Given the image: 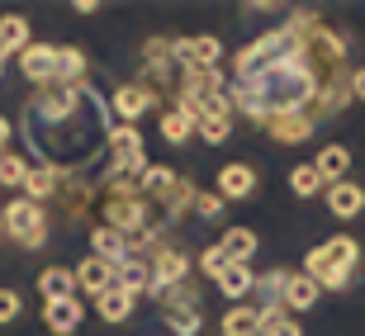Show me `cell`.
<instances>
[{
	"instance_id": "1",
	"label": "cell",
	"mask_w": 365,
	"mask_h": 336,
	"mask_svg": "<svg viewBox=\"0 0 365 336\" xmlns=\"http://www.w3.org/2000/svg\"><path fill=\"white\" fill-rule=\"evenodd\" d=\"M351 48L323 14L294 10L280 28L232 53L228 100L252 123L309 114L323 128L351 100Z\"/></svg>"
},
{
	"instance_id": "2",
	"label": "cell",
	"mask_w": 365,
	"mask_h": 336,
	"mask_svg": "<svg viewBox=\"0 0 365 336\" xmlns=\"http://www.w3.org/2000/svg\"><path fill=\"white\" fill-rule=\"evenodd\" d=\"M109 105L91 85H43L24 105V142L62 175L91 171L109 152Z\"/></svg>"
},
{
	"instance_id": "3",
	"label": "cell",
	"mask_w": 365,
	"mask_h": 336,
	"mask_svg": "<svg viewBox=\"0 0 365 336\" xmlns=\"http://www.w3.org/2000/svg\"><path fill=\"white\" fill-rule=\"evenodd\" d=\"M356 270H361V242L356 237H327L304 256V275L318 289H346Z\"/></svg>"
},
{
	"instance_id": "4",
	"label": "cell",
	"mask_w": 365,
	"mask_h": 336,
	"mask_svg": "<svg viewBox=\"0 0 365 336\" xmlns=\"http://www.w3.org/2000/svg\"><path fill=\"white\" fill-rule=\"evenodd\" d=\"M109 175L114 180H138V175L148 171V142L138 133L133 123H114V133H109Z\"/></svg>"
},
{
	"instance_id": "5",
	"label": "cell",
	"mask_w": 365,
	"mask_h": 336,
	"mask_svg": "<svg viewBox=\"0 0 365 336\" xmlns=\"http://www.w3.org/2000/svg\"><path fill=\"white\" fill-rule=\"evenodd\" d=\"M162 303V322L171 327V336H200L204 327V298H200V284H176L171 294L157 298Z\"/></svg>"
},
{
	"instance_id": "6",
	"label": "cell",
	"mask_w": 365,
	"mask_h": 336,
	"mask_svg": "<svg viewBox=\"0 0 365 336\" xmlns=\"http://www.w3.org/2000/svg\"><path fill=\"white\" fill-rule=\"evenodd\" d=\"M5 237H14L19 246H43L48 242V214L34 199H10L5 204Z\"/></svg>"
},
{
	"instance_id": "7",
	"label": "cell",
	"mask_w": 365,
	"mask_h": 336,
	"mask_svg": "<svg viewBox=\"0 0 365 336\" xmlns=\"http://www.w3.org/2000/svg\"><path fill=\"white\" fill-rule=\"evenodd\" d=\"M148 266H152V284H148V294L152 298H162V294H171L176 284H185L190 280V256L180 251V246H157V251H148Z\"/></svg>"
},
{
	"instance_id": "8",
	"label": "cell",
	"mask_w": 365,
	"mask_h": 336,
	"mask_svg": "<svg viewBox=\"0 0 365 336\" xmlns=\"http://www.w3.org/2000/svg\"><path fill=\"white\" fill-rule=\"evenodd\" d=\"M57 62H62V43H29L19 53V71L29 85H57Z\"/></svg>"
},
{
	"instance_id": "9",
	"label": "cell",
	"mask_w": 365,
	"mask_h": 336,
	"mask_svg": "<svg viewBox=\"0 0 365 336\" xmlns=\"http://www.w3.org/2000/svg\"><path fill=\"white\" fill-rule=\"evenodd\" d=\"M148 109H157V90H152V85H143V81H128V85H119V90L109 95V114H119L123 123L143 119Z\"/></svg>"
},
{
	"instance_id": "10",
	"label": "cell",
	"mask_w": 365,
	"mask_h": 336,
	"mask_svg": "<svg viewBox=\"0 0 365 336\" xmlns=\"http://www.w3.org/2000/svg\"><path fill=\"white\" fill-rule=\"evenodd\" d=\"M214 194L223 204H242V199H252L257 194V171L247 162H228V166H218V185H214Z\"/></svg>"
},
{
	"instance_id": "11",
	"label": "cell",
	"mask_w": 365,
	"mask_h": 336,
	"mask_svg": "<svg viewBox=\"0 0 365 336\" xmlns=\"http://www.w3.org/2000/svg\"><path fill=\"white\" fill-rule=\"evenodd\" d=\"M176 62L180 67H218V62H223V43H218L214 33L176 38Z\"/></svg>"
},
{
	"instance_id": "12",
	"label": "cell",
	"mask_w": 365,
	"mask_h": 336,
	"mask_svg": "<svg viewBox=\"0 0 365 336\" xmlns=\"http://www.w3.org/2000/svg\"><path fill=\"white\" fill-rule=\"evenodd\" d=\"M119 284V270L109 266V261H100V256H86L81 266H76V294H105V289H114Z\"/></svg>"
},
{
	"instance_id": "13",
	"label": "cell",
	"mask_w": 365,
	"mask_h": 336,
	"mask_svg": "<svg viewBox=\"0 0 365 336\" xmlns=\"http://www.w3.org/2000/svg\"><path fill=\"white\" fill-rule=\"evenodd\" d=\"M91 256H100V261H109V266L119 270L128 256H133V237H123V232H114V228H100L91 232Z\"/></svg>"
},
{
	"instance_id": "14",
	"label": "cell",
	"mask_w": 365,
	"mask_h": 336,
	"mask_svg": "<svg viewBox=\"0 0 365 336\" xmlns=\"http://www.w3.org/2000/svg\"><path fill=\"white\" fill-rule=\"evenodd\" d=\"M261 128H266L275 142H284V147H294V142H309V137L318 133V123H313L309 114H280V119H266Z\"/></svg>"
},
{
	"instance_id": "15",
	"label": "cell",
	"mask_w": 365,
	"mask_h": 336,
	"mask_svg": "<svg viewBox=\"0 0 365 336\" xmlns=\"http://www.w3.org/2000/svg\"><path fill=\"white\" fill-rule=\"evenodd\" d=\"M327 214L332 218H361L365 214V189L356 185V180L327 185Z\"/></svg>"
},
{
	"instance_id": "16",
	"label": "cell",
	"mask_w": 365,
	"mask_h": 336,
	"mask_svg": "<svg viewBox=\"0 0 365 336\" xmlns=\"http://www.w3.org/2000/svg\"><path fill=\"white\" fill-rule=\"evenodd\" d=\"M43 327L53 336H71L81 327V298H57V303H43Z\"/></svg>"
},
{
	"instance_id": "17",
	"label": "cell",
	"mask_w": 365,
	"mask_h": 336,
	"mask_svg": "<svg viewBox=\"0 0 365 336\" xmlns=\"http://www.w3.org/2000/svg\"><path fill=\"white\" fill-rule=\"evenodd\" d=\"M261 327H266L261 308H252V303H232V308L223 313V327H218V332L223 336H261Z\"/></svg>"
},
{
	"instance_id": "18",
	"label": "cell",
	"mask_w": 365,
	"mask_h": 336,
	"mask_svg": "<svg viewBox=\"0 0 365 336\" xmlns=\"http://www.w3.org/2000/svg\"><path fill=\"white\" fill-rule=\"evenodd\" d=\"M38 294H43V303H57V298H81V294H76V270L48 266L38 275Z\"/></svg>"
},
{
	"instance_id": "19",
	"label": "cell",
	"mask_w": 365,
	"mask_h": 336,
	"mask_svg": "<svg viewBox=\"0 0 365 336\" xmlns=\"http://www.w3.org/2000/svg\"><path fill=\"white\" fill-rule=\"evenodd\" d=\"M57 189H62V171H53V166H29L24 175V199L43 204V199H57Z\"/></svg>"
},
{
	"instance_id": "20",
	"label": "cell",
	"mask_w": 365,
	"mask_h": 336,
	"mask_svg": "<svg viewBox=\"0 0 365 336\" xmlns=\"http://www.w3.org/2000/svg\"><path fill=\"white\" fill-rule=\"evenodd\" d=\"M318 175H323V185H341L346 180V171H351V152L341 147V142H327L323 152H318Z\"/></svg>"
},
{
	"instance_id": "21",
	"label": "cell",
	"mask_w": 365,
	"mask_h": 336,
	"mask_svg": "<svg viewBox=\"0 0 365 336\" xmlns=\"http://www.w3.org/2000/svg\"><path fill=\"white\" fill-rule=\"evenodd\" d=\"M133 303L138 298L128 294L123 284H114V289H105V294L95 298V313H100L105 322H128V317H133Z\"/></svg>"
},
{
	"instance_id": "22",
	"label": "cell",
	"mask_w": 365,
	"mask_h": 336,
	"mask_svg": "<svg viewBox=\"0 0 365 336\" xmlns=\"http://www.w3.org/2000/svg\"><path fill=\"white\" fill-rule=\"evenodd\" d=\"M162 137L171 142V147L190 142V137H195V114H190L185 105H166L162 109Z\"/></svg>"
},
{
	"instance_id": "23",
	"label": "cell",
	"mask_w": 365,
	"mask_h": 336,
	"mask_svg": "<svg viewBox=\"0 0 365 336\" xmlns=\"http://www.w3.org/2000/svg\"><path fill=\"white\" fill-rule=\"evenodd\" d=\"M214 284H218V294L228 298V303H242V298L257 289V275H252V266H228Z\"/></svg>"
},
{
	"instance_id": "24",
	"label": "cell",
	"mask_w": 365,
	"mask_h": 336,
	"mask_svg": "<svg viewBox=\"0 0 365 336\" xmlns=\"http://www.w3.org/2000/svg\"><path fill=\"white\" fill-rule=\"evenodd\" d=\"M318 284L309 280V275H289V284H284V313H309L313 303H318Z\"/></svg>"
},
{
	"instance_id": "25",
	"label": "cell",
	"mask_w": 365,
	"mask_h": 336,
	"mask_svg": "<svg viewBox=\"0 0 365 336\" xmlns=\"http://www.w3.org/2000/svg\"><path fill=\"white\" fill-rule=\"evenodd\" d=\"M218 246L228 251L232 266H247V261L257 256V232H252V228H228L223 237H218Z\"/></svg>"
},
{
	"instance_id": "26",
	"label": "cell",
	"mask_w": 365,
	"mask_h": 336,
	"mask_svg": "<svg viewBox=\"0 0 365 336\" xmlns=\"http://www.w3.org/2000/svg\"><path fill=\"white\" fill-rule=\"evenodd\" d=\"M119 284H123V289H128V294H148V284H152V266H148V256H143V251H133V256H128V261H123V266H119Z\"/></svg>"
},
{
	"instance_id": "27",
	"label": "cell",
	"mask_w": 365,
	"mask_h": 336,
	"mask_svg": "<svg viewBox=\"0 0 365 336\" xmlns=\"http://www.w3.org/2000/svg\"><path fill=\"white\" fill-rule=\"evenodd\" d=\"M29 48V19L19 14H0V62L10 53H24Z\"/></svg>"
},
{
	"instance_id": "28",
	"label": "cell",
	"mask_w": 365,
	"mask_h": 336,
	"mask_svg": "<svg viewBox=\"0 0 365 336\" xmlns=\"http://www.w3.org/2000/svg\"><path fill=\"white\" fill-rule=\"evenodd\" d=\"M289 189H294L299 199H313V194L327 189V185H323V175H318V166H313V162H299L294 171H289Z\"/></svg>"
},
{
	"instance_id": "29",
	"label": "cell",
	"mask_w": 365,
	"mask_h": 336,
	"mask_svg": "<svg viewBox=\"0 0 365 336\" xmlns=\"http://www.w3.org/2000/svg\"><path fill=\"white\" fill-rule=\"evenodd\" d=\"M24 175H29V162L24 157H10V152H5V157H0V185L5 189H24Z\"/></svg>"
},
{
	"instance_id": "30",
	"label": "cell",
	"mask_w": 365,
	"mask_h": 336,
	"mask_svg": "<svg viewBox=\"0 0 365 336\" xmlns=\"http://www.w3.org/2000/svg\"><path fill=\"white\" fill-rule=\"evenodd\" d=\"M232 261H228V251H223V246H204L200 251V275H209V280H218V275H223V270H228Z\"/></svg>"
},
{
	"instance_id": "31",
	"label": "cell",
	"mask_w": 365,
	"mask_h": 336,
	"mask_svg": "<svg viewBox=\"0 0 365 336\" xmlns=\"http://www.w3.org/2000/svg\"><path fill=\"white\" fill-rule=\"evenodd\" d=\"M195 214H200L204 223H218V218H223V199H218L214 189H200V194H195Z\"/></svg>"
},
{
	"instance_id": "32",
	"label": "cell",
	"mask_w": 365,
	"mask_h": 336,
	"mask_svg": "<svg viewBox=\"0 0 365 336\" xmlns=\"http://www.w3.org/2000/svg\"><path fill=\"white\" fill-rule=\"evenodd\" d=\"M261 336H304V327H299L294 317L284 313V317H275V322H266V327H261Z\"/></svg>"
},
{
	"instance_id": "33",
	"label": "cell",
	"mask_w": 365,
	"mask_h": 336,
	"mask_svg": "<svg viewBox=\"0 0 365 336\" xmlns=\"http://www.w3.org/2000/svg\"><path fill=\"white\" fill-rule=\"evenodd\" d=\"M19 308H24V303H19V294H14V289H0V322H14V317H19Z\"/></svg>"
},
{
	"instance_id": "34",
	"label": "cell",
	"mask_w": 365,
	"mask_h": 336,
	"mask_svg": "<svg viewBox=\"0 0 365 336\" xmlns=\"http://www.w3.org/2000/svg\"><path fill=\"white\" fill-rule=\"evenodd\" d=\"M351 100H365V67L351 71Z\"/></svg>"
},
{
	"instance_id": "35",
	"label": "cell",
	"mask_w": 365,
	"mask_h": 336,
	"mask_svg": "<svg viewBox=\"0 0 365 336\" xmlns=\"http://www.w3.org/2000/svg\"><path fill=\"white\" fill-rule=\"evenodd\" d=\"M71 10H81V14H95V10H105V5H100V0H76Z\"/></svg>"
},
{
	"instance_id": "36",
	"label": "cell",
	"mask_w": 365,
	"mask_h": 336,
	"mask_svg": "<svg viewBox=\"0 0 365 336\" xmlns=\"http://www.w3.org/2000/svg\"><path fill=\"white\" fill-rule=\"evenodd\" d=\"M5 142H10V123H5V114H0V157H5Z\"/></svg>"
},
{
	"instance_id": "37",
	"label": "cell",
	"mask_w": 365,
	"mask_h": 336,
	"mask_svg": "<svg viewBox=\"0 0 365 336\" xmlns=\"http://www.w3.org/2000/svg\"><path fill=\"white\" fill-rule=\"evenodd\" d=\"M0 232H5V218H0Z\"/></svg>"
},
{
	"instance_id": "38",
	"label": "cell",
	"mask_w": 365,
	"mask_h": 336,
	"mask_svg": "<svg viewBox=\"0 0 365 336\" xmlns=\"http://www.w3.org/2000/svg\"><path fill=\"white\" fill-rule=\"evenodd\" d=\"M0 71H5V62H0Z\"/></svg>"
},
{
	"instance_id": "39",
	"label": "cell",
	"mask_w": 365,
	"mask_h": 336,
	"mask_svg": "<svg viewBox=\"0 0 365 336\" xmlns=\"http://www.w3.org/2000/svg\"><path fill=\"white\" fill-rule=\"evenodd\" d=\"M218 336H223V332H218Z\"/></svg>"
}]
</instances>
